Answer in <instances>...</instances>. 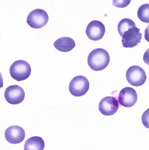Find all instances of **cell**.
Listing matches in <instances>:
<instances>
[{"label": "cell", "instance_id": "3", "mask_svg": "<svg viewBox=\"0 0 149 150\" xmlns=\"http://www.w3.org/2000/svg\"><path fill=\"white\" fill-rule=\"evenodd\" d=\"M89 88V83L88 79L83 76H78L71 80L69 89L72 96L79 97L85 95Z\"/></svg>", "mask_w": 149, "mask_h": 150}, {"label": "cell", "instance_id": "15", "mask_svg": "<svg viewBox=\"0 0 149 150\" xmlns=\"http://www.w3.org/2000/svg\"><path fill=\"white\" fill-rule=\"evenodd\" d=\"M138 16L142 22L149 23V4H144L139 7Z\"/></svg>", "mask_w": 149, "mask_h": 150}, {"label": "cell", "instance_id": "1", "mask_svg": "<svg viewBox=\"0 0 149 150\" xmlns=\"http://www.w3.org/2000/svg\"><path fill=\"white\" fill-rule=\"evenodd\" d=\"M87 60L91 69L95 71H101L106 68L109 64V54L105 50L98 48L91 51Z\"/></svg>", "mask_w": 149, "mask_h": 150}, {"label": "cell", "instance_id": "4", "mask_svg": "<svg viewBox=\"0 0 149 150\" xmlns=\"http://www.w3.org/2000/svg\"><path fill=\"white\" fill-rule=\"evenodd\" d=\"M49 18L46 11L42 9H37L29 13L27 18V23L31 27L39 29L46 25Z\"/></svg>", "mask_w": 149, "mask_h": 150}, {"label": "cell", "instance_id": "11", "mask_svg": "<svg viewBox=\"0 0 149 150\" xmlns=\"http://www.w3.org/2000/svg\"><path fill=\"white\" fill-rule=\"evenodd\" d=\"M5 139L9 143L17 144L23 141L25 137L24 129L18 126L9 127L5 131Z\"/></svg>", "mask_w": 149, "mask_h": 150}, {"label": "cell", "instance_id": "12", "mask_svg": "<svg viewBox=\"0 0 149 150\" xmlns=\"http://www.w3.org/2000/svg\"><path fill=\"white\" fill-rule=\"evenodd\" d=\"M53 45L59 51L67 52L73 49L76 46V43L70 37H62L56 40Z\"/></svg>", "mask_w": 149, "mask_h": 150}, {"label": "cell", "instance_id": "6", "mask_svg": "<svg viewBox=\"0 0 149 150\" xmlns=\"http://www.w3.org/2000/svg\"><path fill=\"white\" fill-rule=\"evenodd\" d=\"M139 28L135 26L123 33L122 39L123 46L125 48H131L137 46L142 38V34Z\"/></svg>", "mask_w": 149, "mask_h": 150}, {"label": "cell", "instance_id": "14", "mask_svg": "<svg viewBox=\"0 0 149 150\" xmlns=\"http://www.w3.org/2000/svg\"><path fill=\"white\" fill-rule=\"evenodd\" d=\"M135 26H136V25L132 20L128 18H123L120 21L118 25V32L122 37L126 32Z\"/></svg>", "mask_w": 149, "mask_h": 150}, {"label": "cell", "instance_id": "10", "mask_svg": "<svg viewBox=\"0 0 149 150\" xmlns=\"http://www.w3.org/2000/svg\"><path fill=\"white\" fill-rule=\"evenodd\" d=\"M138 95L135 89L131 87H126L119 92L118 101L122 106L131 108L136 103Z\"/></svg>", "mask_w": 149, "mask_h": 150}, {"label": "cell", "instance_id": "9", "mask_svg": "<svg viewBox=\"0 0 149 150\" xmlns=\"http://www.w3.org/2000/svg\"><path fill=\"white\" fill-rule=\"evenodd\" d=\"M119 108L118 101L113 96H107L102 99L99 104V110L102 114L111 116L115 114Z\"/></svg>", "mask_w": 149, "mask_h": 150}, {"label": "cell", "instance_id": "8", "mask_svg": "<svg viewBox=\"0 0 149 150\" xmlns=\"http://www.w3.org/2000/svg\"><path fill=\"white\" fill-rule=\"evenodd\" d=\"M105 26L100 21H91L87 26L86 33L87 37L92 41H98L101 39L105 33Z\"/></svg>", "mask_w": 149, "mask_h": 150}, {"label": "cell", "instance_id": "7", "mask_svg": "<svg viewBox=\"0 0 149 150\" xmlns=\"http://www.w3.org/2000/svg\"><path fill=\"white\" fill-rule=\"evenodd\" d=\"M4 96L5 100L8 103L16 105L23 101L25 92L21 86L17 85H11L5 89Z\"/></svg>", "mask_w": 149, "mask_h": 150}, {"label": "cell", "instance_id": "16", "mask_svg": "<svg viewBox=\"0 0 149 150\" xmlns=\"http://www.w3.org/2000/svg\"><path fill=\"white\" fill-rule=\"evenodd\" d=\"M142 124L146 128L149 129V108L143 112L142 116Z\"/></svg>", "mask_w": 149, "mask_h": 150}, {"label": "cell", "instance_id": "19", "mask_svg": "<svg viewBox=\"0 0 149 150\" xmlns=\"http://www.w3.org/2000/svg\"><path fill=\"white\" fill-rule=\"evenodd\" d=\"M145 38L148 42H149V25L145 30Z\"/></svg>", "mask_w": 149, "mask_h": 150}, {"label": "cell", "instance_id": "17", "mask_svg": "<svg viewBox=\"0 0 149 150\" xmlns=\"http://www.w3.org/2000/svg\"><path fill=\"white\" fill-rule=\"evenodd\" d=\"M131 2V1H126L123 4V3H121L120 4L116 3L113 2L112 5L118 8H124L127 6L128 4H129Z\"/></svg>", "mask_w": 149, "mask_h": 150}, {"label": "cell", "instance_id": "5", "mask_svg": "<svg viewBox=\"0 0 149 150\" xmlns=\"http://www.w3.org/2000/svg\"><path fill=\"white\" fill-rule=\"evenodd\" d=\"M126 76L128 82L134 86L143 85L147 79L145 71L138 66H133L129 68L126 72Z\"/></svg>", "mask_w": 149, "mask_h": 150}, {"label": "cell", "instance_id": "2", "mask_svg": "<svg viewBox=\"0 0 149 150\" xmlns=\"http://www.w3.org/2000/svg\"><path fill=\"white\" fill-rule=\"evenodd\" d=\"M11 76L17 81H23L29 77L31 73L30 65L23 60H17L11 65L9 69Z\"/></svg>", "mask_w": 149, "mask_h": 150}, {"label": "cell", "instance_id": "18", "mask_svg": "<svg viewBox=\"0 0 149 150\" xmlns=\"http://www.w3.org/2000/svg\"><path fill=\"white\" fill-rule=\"evenodd\" d=\"M143 60L145 63L149 65V48L143 55Z\"/></svg>", "mask_w": 149, "mask_h": 150}, {"label": "cell", "instance_id": "13", "mask_svg": "<svg viewBox=\"0 0 149 150\" xmlns=\"http://www.w3.org/2000/svg\"><path fill=\"white\" fill-rule=\"evenodd\" d=\"M45 143L42 138L38 136L31 137L26 141L24 145V150H43Z\"/></svg>", "mask_w": 149, "mask_h": 150}]
</instances>
